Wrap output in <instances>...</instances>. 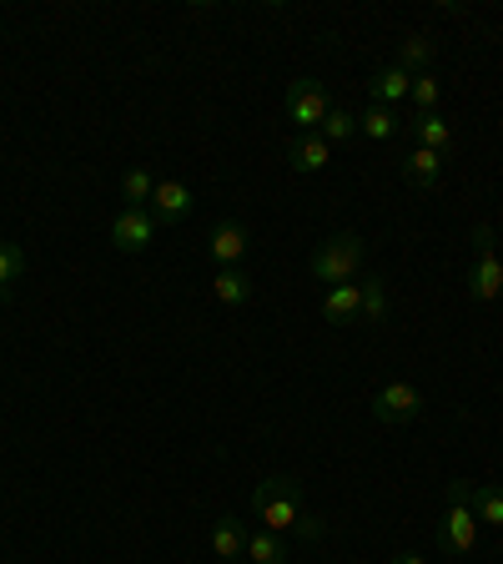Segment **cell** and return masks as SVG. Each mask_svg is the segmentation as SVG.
<instances>
[{
  "label": "cell",
  "instance_id": "cell-1",
  "mask_svg": "<svg viewBox=\"0 0 503 564\" xmlns=\"http://www.w3.org/2000/svg\"><path fill=\"white\" fill-rule=\"evenodd\" d=\"M252 509L272 534H303V540H322V519L303 509V489L287 474H272L267 484H258L252 494Z\"/></svg>",
  "mask_w": 503,
  "mask_h": 564
},
{
  "label": "cell",
  "instance_id": "cell-2",
  "mask_svg": "<svg viewBox=\"0 0 503 564\" xmlns=\"http://www.w3.org/2000/svg\"><path fill=\"white\" fill-rule=\"evenodd\" d=\"M438 550L453 560H469L479 550V514L469 505V479H453L444 494V519H438Z\"/></svg>",
  "mask_w": 503,
  "mask_h": 564
},
{
  "label": "cell",
  "instance_id": "cell-3",
  "mask_svg": "<svg viewBox=\"0 0 503 564\" xmlns=\"http://www.w3.org/2000/svg\"><path fill=\"white\" fill-rule=\"evenodd\" d=\"M363 258H368V242L358 232H338L328 237V242L313 252V278L317 282H352L358 272H363Z\"/></svg>",
  "mask_w": 503,
  "mask_h": 564
},
{
  "label": "cell",
  "instance_id": "cell-4",
  "mask_svg": "<svg viewBox=\"0 0 503 564\" xmlns=\"http://www.w3.org/2000/svg\"><path fill=\"white\" fill-rule=\"evenodd\" d=\"M473 272H469V293L473 303H493L503 297V262L493 252V227H473Z\"/></svg>",
  "mask_w": 503,
  "mask_h": 564
},
{
  "label": "cell",
  "instance_id": "cell-5",
  "mask_svg": "<svg viewBox=\"0 0 503 564\" xmlns=\"http://www.w3.org/2000/svg\"><path fill=\"white\" fill-rule=\"evenodd\" d=\"M332 111L328 91H322V82H293L287 86V117H293L297 137H307V131L322 127V117Z\"/></svg>",
  "mask_w": 503,
  "mask_h": 564
},
{
  "label": "cell",
  "instance_id": "cell-6",
  "mask_svg": "<svg viewBox=\"0 0 503 564\" xmlns=\"http://www.w3.org/2000/svg\"><path fill=\"white\" fill-rule=\"evenodd\" d=\"M156 242V217L146 207H121L111 217V247L117 252H146Z\"/></svg>",
  "mask_w": 503,
  "mask_h": 564
},
{
  "label": "cell",
  "instance_id": "cell-7",
  "mask_svg": "<svg viewBox=\"0 0 503 564\" xmlns=\"http://www.w3.org/2000/svg\"><path fill=\"white\" fill-rule=\"evenodd\" d=\"M418 413H423V393L413 383H403V378L398 383H383L373 393V419L378 423H413Z\"/></svg>",
  "mask_w": 503,
  "mask_h": 564
},
{
  "label": "cell",
  "instance_id": "cell-8",
  "mask_svg": "<svg viewBox=\"0 0 503 564\" xmlns=\"http://www.w3.org/2000/svg\"><path fill=\"white\" fill-rule=\"evenodd\" d=\"M192 207H197V197H192L187 182H156L152 202H146V212L156 217V227H172V223H187Z\"/></svg>",
  "mask_w": 503,
  "mask_h": 564
},
{
  "label": "cell",
  "instance_id": "cell-9",
  "mask_svg": "<svg viewBox=\"0 0 503 564\" xmlns=\"http://www.w3.org/2000/svg\"><path fill=\"white\" fill-rule=\"evenodd\" d=\"M247 247H252V232H247V227L237 223V217H227V223L211 227V242H207L211 262H222V268H242Z\"/></svg>",
  "mask_w": 503,
  "mask_h": 564
},
{
  "label": "cell",
  "instance_id": "cell-10",
  "mask_svg": "<svg viewBox=\"0 0 503 564\" xmlns=\"http://www.w3.org/2000/svg\"><path fill=\"white\" fill-rule=\"evenodd\" d=\"M413 147H428V152H453V121L444 111H413Z\"/></svg>",
  "mask_w": 503,
  "mask_h": 564
},
{
  "label": "cell",
  "instance_id": "cell-11",
  "mask_svg": "<svg viewBox=\"0 0 503 564\" xmlns=\"http://www.w3.org/2000/svg\"><path fill=\"white\" fill-rule=\"evenodd\" d=\"M211 554L227 560V564L247 560V524L237 514H222L217 524H211Z\"/></svg>",
  "mask_w": 503,
  "mask_h": 564
},
{
  "label": "cell",
  "instance_id": "cell-12",
  "mask_svg": "<svg viewBox=\"0 0 503 564\" xmlns=\"http://www.w3.org/2000/svg\"><path fill=\"white\" fill-rule=\"evenodd\" d=\"M287 162H293V172H322V166L332 162V147L322 137H317V131H307V137H293L287 141Z\"/></svg>",
  "mask_w": 503,
  "mask_h": 564
},
{
  "label": "cell",
  "instance_id": "cell-13",
  "mask_svg": "<svg viewBox=\"0 0 503 564\" xmlns=\"http://www.w3.org/2000/svg\"><path fill=\"white\" fill-rule=\"evenodd\" d=\"M403 182H413V187L434 192L438 182H444V156L428 152V147H413L408 156H403Z\"/></svg>",
  "mask_w": 503,
  "mask_h": 564
},
{
  "label": "cell",
  "instance_id": "cell-14",
  "mask_svg": "<svg viewBox=\"0 0 503 564\" xmlns=\"http://www.w3.org/2000/svg\"><path fill=\"white\" fill-rule=\"evenodd\" d=\"M211 297L222 307H247L252 303V278H247L242 268H222L217 278H211Z\"/></svg>",
  "mask_w": 503,
  "mask_h": 564
},
{
  "label": "cell",
  "instance_id": "cell-15",
  "mask_svg": "<svg viewBox=\"0 0 503 564\" xmlns=\"http://www.w3.org/2000/svg\"><path fill=\"white\" fill-rule=\"evenodd\" d=\"M358 307H363V297H358V282H338V288H328V297H322V317L328 323H358Z\"/></svg>",
  "mask_w": 503,
  "mask_h": 564
},
{
  "label": "cell",
  "instance_id": "cell-16",
  "mask_svg": "<svg viewBox=\"0 0 503 564\" xmlns=\"http://www.w3.org/2000/svg\"><path fill=\"white\" fill-rule=\"evenodd\" d=\"M469 505L479 514V524L503 529V484H469Z\"/></svg>",
  "mask_w": 503,
  "mask_h": 564
},
{
  "label": "cell",
  "instance_id": "cell-17",
  "mask_svg": "<svg viewBox=\"0 0 503 564\" xmlns=\"http://www.w3.org/2000/svg\"><path fill=\"white\" fill-rule=\"evenodd\" d=\"M408 91H413V76H408L403 66H383V70L373 76V101H378V106H398Z\"/></svg>",
  "mask_w": 503,
  "mask_h": 564
},
{
  "label": "cell",
  "instance_id": "cell-18",
  "mask_svg": "<svg viewBox=\"0 0 503 564\" xmlns=\"http://www.w3.org/2000/svg\"><path fill=\"white\" fill-rule=\"evenodd\" d=\"M247 560L252 564H287V544L272 529H247Z\"/></svg>",
  "mask_w": 503,
  "mask_h": 564
},
{
  "label": "cell",
  "instance_id": "cell-19",
  "mask_svg": "<svg viewBox=\"0 0 503 564\" xmlns=\"http://www.w3.org/2000/svg\"><path fill=\"white\" fill-rule=\"evenodd\" d=\"M358 297H363L358 323H383V317H387V282L383 278H363V282H358Z\"/></svg>",
  "mask_w": 503,
  "mask_h": 564
},
{
  "label": "cell",
  "instance_id": "cell-20",
  "mask_svg": "<svg viewBox=\"0 0 503 564\" xmlns=\"http://www.w3.org/2000/svg\"><path fill=\"white\" fill-rule=\"evenodd\" d=\"M358 131H363L368 141H387V137H398V117H393V106L368 101V111L358 117Z\"/></svg>",
  "mask_w": 503,
  "mask_h": 564
},
{
  "label": "cell",
  "instance_id": "cell-21",
  "mask_svg": "<svg viewBox=\"0 0 503 564\" xmlns=\"http://www.w3.org/2000/svg\"><path fill=\"white\" fill-rule=\"evenodd\" d=\"M156 192V176L146 172V166H131L127 176H121V197H127V207H146Z\"/></svg>",
  "mask_w": 503,
  "mask_h": 564
},
{
  "label": "cell",
  "instance_id": "cell-22",
  "mask_svg": "<svg viewBox=\"0 0 503 564\" xmlns=\"http://www.w3.org/2000/svg\"><path fill=\"white\" fill-rule=\"evenodd\" d=\"M317 137L328 141V147H338V141L358 137V117H352V111H342V106H332L328 117H322V127H317Z\"/></svg>",
  "mask_w": 503,
  "mask_h": 564
},
{
  "label": "cell",
  "instance_id": "cell-23",
  "mask_svg": "<svg viewBox=\"0 0 503 564\" xmlns=\"http://www.w3.org/2000/svg\"><path fill=\"white\" fill-rule=\"evenodd\" d=\"M428 61H434V41H428V35H408L398 51V66L408 70V76H418V70H428Z\"/></svg>",
  "mask_w": 503,
  "mask_h": 564
},
{
  "label": "cell",
  "instance_id": "cell-24",
  "mask_svg": "<svg viewBox=\"0 0 503 564\" xmlns=\"http://www.w3.org/2000/svg\"><path fill=\"white\" fill-rule=\"evenodd\" d=\"M408 96H413V106H418V111H438V96H444V86H438L434 70H418Z\"/></svg>",
  "mask_w": 503,
  "mask_h": 564
},
{
  "label": "cell",
  "instance_id": "cell-25",
  "mask_svg": "<svg viewBox=\"0 0 503 564\" xmlns=\"http://www.w3.org/2000/svg\"><path fill=\"white\" fill-rule=\"evenodd\" d=\"M21 272H25V252L15 242H0V293H6Z\"/></svg>",
  "mask_w": 503,
  "mask_h": 564
},
{
  "label": "cell",
  "instance_id": "cell-26",
  "mask_svg": "<svg viewBox=\"0 0 503 564\" xmlns=\"http://www.w3.org/2000/svg\"><path fill=\"white\" fill-rule=\"evenodd\" d=\"M387 564H428V560H423V554H393Z\"/></svg>",
  "mask_w": 503,
  "mask_h": 564
}]
</instances>
